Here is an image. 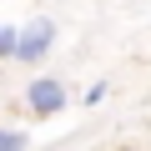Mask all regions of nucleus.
Listing matches in <instances>:
<instances>
[{
    "label": "nucleus",
    "mask_w": 151,
    "mask_h": 151,
    "mask_svg": "<svg viewBox=\"0 0 151 151\" xmlns=\"http://www.w3.org/2000/svg\"><path fill=\"white\" fill-rule=\"evenodd\" d=\"M25 106H30L35 116H55V111L65 106V86H60V81H50V76H40V81H30V86H25Z\"/></svg>",
    "instance_id": "f03ea898"
},
{
    "label": "nucleus",
    "mask_w": 151,
    "mask_h": 151,
    "mask_svg": "<svg viewBox=\"0 0 151 151\" xmlns=\"http://www.w3.org/2000/svg\"><path fill=\"white\" fill-rule=\"evenodd\" d=\"M25 146V131H0V151H20Z\"/></svg>",
    "instance_id": "20e7f679"
},
{
    "label": "nucleus",
    "mask_w": 151,
    "mask_h": 151,
    "mask_svg": "<svg viewBox=\"0 0 151 151\" xmlns=\"http://www.w3.org/2000/svg\"><path fill=\"white\" fill-rule=\"evenodd\" d=\"M0 55H5V60L15 55V25H0Z\"/></svg>",
    "instance_id": "7ed1b4c3"
},
{
    "label": "nucleus",
    "mask_w": 151,
    "mask_h": 151,
    "mask_svg": "<svg viewBox=\"0 0 151 151\" xmlns=\"http://www.w3.org/2000/svg\"><path fill=\"white\" fill-rule=\"evenodd\" d=\"M50 45H55V20H30L25 30H15V60H25V65H35V60H45L50 55Z\"/></svg>",
    "instance_id": "f257e3e1"
}]
</instances>
